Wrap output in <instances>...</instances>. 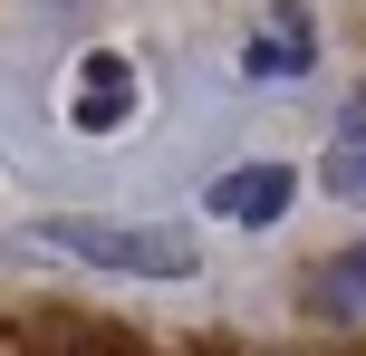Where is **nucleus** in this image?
Returning a JSON list of instances; mask_svg holds the SVG:
<instances>
[{
  "mask_svg": "<svg viewBox=\"0 0 366 356\" xmlns=\"http://www.w3.org/2000/svg\"><path fill=\"white\" fill-rule=\"evenodd\" d=\"M135 58L126 49H77V68H68V126L77 135H126L135 126Z\"/></svg>",
  "mask_w": 366,
  "mask_h": 356,
  "instance_id": "nucleus-2",
  "label": "nucleus"
},
{
  "mask_svg": "<svg viewBox=\"0 0 366 356\" xmlns=\"http://www.w3.org/2000/svg\"><path fill=\"white\" fill-rule=\"evenodd\" d=\"M328 183H337V193H366V126H347V135L328 145Z\"/></svg>",
  "mask_w": 366,
  "mask_h": 356,
  "instance_id": "nucleus-6",
  "label": "nucleus"
},
{
  "mask_svg": "<svg viewBox=\"0 0 366 356\" xmlns=\"http://www.w3.org/2000/svg\"><path fill=\"white\" fill-rule=\"evenodd\" d=\"M202 203H212V222H232V231H270L280 212L299 203V173L290 164H232Z\"/></svg>",
  "mask_w": 366,
  "mask_h": 356,
  "instance_id": "nucleus-4",
  "label": "nucleus"
},
{
  "mask_svg": "<svg viewBox=\"0 0 366 356\" xmlns=\"http://www.w3.org/2000/svg\"><path fill=\"white\" fill-rule=\"evenodd\" d=\"M39 241L87 260V270H116V280H193L202 270L193 231H164V222H77V212H49Z\"/></svg>",
  "mask_w": 366,
  "mask_h": 356,
  "instance_id": "nucleus-1",
  "label": "nucleus"
},
{
  "mask_svg": "<svg viewBox=\"0 0 366 356\" xmlns=\"http://www.w3.org/2000/svg\"><path fill=\"white\" fill-rule=\"evenodd\" d=\"M309 308H328V318H366V241H357V250H337V260L318 270Z\"/></svg>",
  "mask_w": 366,
  "mask_h": 356,
  "instance_id": "nucleus-5",
  "label": "nucleus"
},
{
  "mask_svg": "<svg viewBox=\"0 0 366 356\" xmlns=\"http://www.w3.org/2000/svg\"><path fill=\"white\" fill-rule=\"evenodd\" d=\"M318 68V19H309V0H270V10L251 19V39H241V77H309Z\"/></svg>",
  "mask_w": 366,
  "mask_h": 356,
  "instance_id": "nucleus-3",
  "label": "nucleus"
}]
</instances>
